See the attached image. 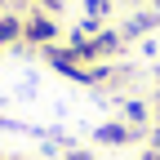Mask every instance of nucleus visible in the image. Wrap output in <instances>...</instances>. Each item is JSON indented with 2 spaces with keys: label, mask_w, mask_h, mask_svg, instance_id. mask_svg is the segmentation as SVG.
Listing matches in <instances>:
<instances>
[{
  "label": "nucleus",
  "mask_w": 160,
  "mask_h": 160,
  "mask_svg": "<svg viewBox=\"0 0 160 160\" xmlns=\"http://www.w3.org/2000/svg\"><path fill=\"white\" fill-rule=\"evenodd\" d=\"M71 160H85V156H71Z\"/></svg>",
  "instance_id": "f257e3e1"
}]
</instances>
